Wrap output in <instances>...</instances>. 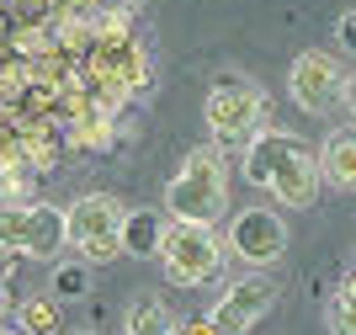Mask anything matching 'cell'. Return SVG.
<instances>
[{"mask_svg":"<svg viewBox=\"0 0 356 335\" xmlns=\"http://www.w3.org/2000/svg\"><path fill=\"white\" fill-rule=\"evenodd\" d=\"M245 176L287 208H314L319 192H325L319 149H309V139H298L287 128H271V123L245 144Z\"/></svg>","mask_w":356,"mask_h":335,"instance_id":"6da1fadb","label":"cell"},{"mask_svg":"<svg viewBox=\"0 0 356 335\" xmlns=\"http://www.w3.org/2000/svg\"><path fill=\"white\" fill-rule=\"evenodd\" d=\"M165 208L176 224H202V229H213L229 213V160L218 144H197L176 165L170 187H165Z\"/></svg>","mask_w":356,"mask_h":335,"instance_id":"7a4b0ae2","label":"cell"},{"mask_svg":"<svg viewBox=\"0 0 356 335\" xmlns=\"http://www.w3.org/2000/svg\"><path fill=\"white\" fill-rule=\"evenodd\" d=\"M202 117H208V144H250L271 117V96L245 75H218L202 102Z\"/></svg>","mask_w":356,"mask_h":335,"instance_id":"3957f363","label":"cell"},{"mask_svg":"<svg viewBox=\"0 0 356 335\" xmlns=\"http://www.w3.org/2000/svg\"><path fill=\"white\" fill-rule=\"evenodd\" d=\"M122 219H128V208L112 192H86L64 208V240L80 250L86 266H106L122 256Z\"/></svg>","mask_w":356,"mask_h":335,"instance_id":"277c9868","label":"cell"},{"mask_svg":"<svg viewBox=\"0 0 356 335\" xmlns=\"http://www.w3.org/2000/svg\"><path fill=\"white\" fill-rule=\"evenodd\" d=\"M64 240V208L27 203V208H0V250L16 261H59Z\"/></svg>","mask_w":356,"mask_h":335,"instance_id":"5b68a950","label":"cell"},{"mask_svg":"<svg viewBox=\"0 0 356 335\" xmlns=\"http://www.w3.org/2000/svg\"><path fill=\"white\" fill-rule=\"evenodd\" d=\"M160 266L176 288H202L218 277L223 266V240L202 224H165V245H160Z\"/></svg>","mask_w":356,"mask_h":335,"instance_id":"8992f818","label":"cell"},{"mask_svg":"<svg viewBox=\"0 0 356 335\" xmlns=\"http://www.w3.org/2000/svg\"><path fill=\"white\" fill-rule=\"evenodd\" d=\"M229 256L239 266H250V272H266L287 256V224L282 213H271V208H239L234 224H229Z\"/></svg>","mask_w":356,"mask_h":335,"instance_id":"52a82bcc","label":"cell"},{"mask_svg":"<svg viewBox=\"0 0 356 335\" xmlns=\"http://www.w3.org/2000/svg\"><path fill=\"white\" fill-rule=\"evenodd\" d=\"M271 304H277V282H271L266 272H245V277L229 282L223 298L208 309V325H213V335H250V325L261 320Z\"/></svg>","mask_w":356,"mask_h":335,"instance_id":"ba28073f","label":"cell"},{"mask_svg":"<svg viewBox=\"0 0 356 335\" xmlns=\"http://www.w3.org/2000/svg\"><path fill=\"white\" fill-rule=\"evenodd\" d=\"M287 91H293V102L303 107V112H330V107L341 102V91H346L341 59H335V54H319V48L298 54L293 70H287Z\"/></svg>","mask_w":356,"mask_h":335,"instance_id":"9c48e42d","label":"cell"},{"mask_svg":"<svg viewBox=\"0 0 356 335\" xmlns=\"http://www.w3.org/2000/svg\"><path fill=\"white\" fill-rule=\"evenodd\" d=\"M319 176H325V187L335 192H356V123L351 128H335L319 149Z\"/></svg>","mask_w":356,"mask_h":335,"instance_id":"30bf717a","label":"cell"},{"mask_svg":"<svg viewBox=\"0 0 356 335\" xmlns=\"http://www.w3.org/2000/svg\"><path fill=\"white\" fill-rule=\"evenodd\" d=\"M160 245H165V219L160 213H128V219H122V256L149 261V256H160Z\"/></svg>","mask_w":356,"mask_h":335,"instance_id":"8fae6325","label":"cell"},{"mask_svg":"<svg viewBox=\"0 0 356 335\" xmlns=\"http://www.w3.org/2000/svg\"><path fill=\"white\" fill-rule=\"evenodd\" d=\"M112 123H118L112 112L90 107V112H80L70 128H64V139H70L74 149H112Z\"/></svg>","mask_w":356,"mask_h":335,"instance_id":"7c38bea8","label":"cell"},{"mask_svg":"<svg viewBox=\"0 0 356 335\" xmlns=\"http://www.w3.org/2000/svg\"><path fill=\"white\" fill-rule=\"evenodd\" d=\"M16 330L22 335H54L59 330V298H54V293L22 298V304H16Z\"/></svg>","mask_w":356,"mask_h":335,"instance_id":"4fadbf2b","label":"cell"},{"mask_svg":"<svg viewBox=\"0 0 356 335\" xmlns=\"http://www.w3.org/2000/svg\"><path fill=\"white\" fill-rule=\"evenodd\" d=\"M122 335H176V320H170V309L160 298H144V304L128 309V330Z\"/></svg>","mask_w":356,"mask_h":335,"instance_id":"5bb4252c","label":"cell"},{"mask_svg":"<svg viewBox=\"0 0 356 335\" xmlns=\"http://www.w3.org/2000/svg\"><path fill=\"white\" fill-rule=\"evenodd\" d=\"M325 320H330V330H335V335H356V266L346 272L341 288H335V298H330V309H325Z\"/></svg>","mask_w":356,"mask_h":335,"instance_id":"9a60e30c","label":"cell"},{"mask_svg":"<svg viewBox=\"0 0 356 335\" xmlns=\"http://www.w3.org/2000/svg\"><path fill=\"white\" fill-rule=\"evenodd\" d=\"M48 288H54V298H59V304L86 298V293H90V266H86V261H54V282H48Z\"/></svg>","mask_w":356,"mask_h":335,"instance_id":"2e32d148","label":"cell"},{"mask_svg":"<svg viewBox=\"0 0 356 335\" xmlns=\"http://www.w3.org/2000/svg\"><path fill=\"white\" fill-rule=\"evenodd\" d=\"M38 203V171H0V208Z\"/></svg>","mask_w":356,"mask_h":335,"instance_id":"e0dca14e","label":"cell"},{"mask_svg":"<svg viewBox=\"0 0 356 335\" xmlns=\"http://www.w3.org/2000/svg\"><path fill=\"white\" fill-rule=\"evenodd\" d=\"M335 43H341L346 54H356V11H341V16H335Z\"/></svg>","mask_w":356,"mask_h":335,"instance_id":"ac0fdd59","label":"cell"},{"mask_svg":"<svg viewBox=\"0 0 356 335\" xmlns=\"http://www.w3.org/2000/svg\"><path fill=\"white\" fill-rule=\"evenodd\" d=\"M176 335H213V325H208V314H197V320L176 325Z\"/></svg>","mask_w":356,"mask_h":335,"instance_id":"d6986e66","label":"cell"},{"mask_svg":"<svg viewBox=\"0 0 356 335\" xmlns=\"http://www.w3.org/2000/svg\"><path fill=\"white\" fill-rule=\"evenodd\" d=\"M341 102H346V112H351V117H356V70H351V75H346V91H341Z\"/></svg>","mask_w":356,"mask_h":335,"instance_id":"ffe728a7","label":"cell"},{"mask_svg":"<svg viewBox=\"0 0 356 335\" xmlns=\"http://www.w3.org/2000/svg\"><path fill=\"white\" fill-rule=\"evenodd\" d=\"M11 272H16V256H6V250H0V288L11 282Z\"/></svg>","mask_w":356,"mask_h":335,"instance_id":"44dd1931","label":"cell"},{"mask_svg":"<svg viewBox=\"0 0 356 335\" xmlns=\"http://www.w3.org/2000/svg\"><path fill=\"white\" fill-rule=\"evenodd\" d=\"M6 314H11V298H6V288H0V320H6Z\"/></svg>","mask_w":356,"mask_h":335,"instance_id":"7402d4cb","label":"cell"},{"mask_svg":"<svg viewBox=\"0 0 356 335\" xmlns=\"http://www.w3.org/2000/svg\"><path fill=\"white\" fill-rule=\"evenodd\" d=\"M0 335H22V330H16V325H6V320H0Z\"/></svg>","mask_w":356,"mask_h":335,"instance_id":"603a6c76","label":"cell"},{"mask_svg":"<svg viewBox=\"0 0 356 335\" xmlns=\"http://www.w3.org/2000/svg\"><path fill=\"white\" fill-rule=\"evenodd\" d=\"M74 335H96V330H74Z\"/></svg>","mask_w":356,"mask_h":335,"instance_id":"cb8c5ba5","label":"cell"}]
</instances>
